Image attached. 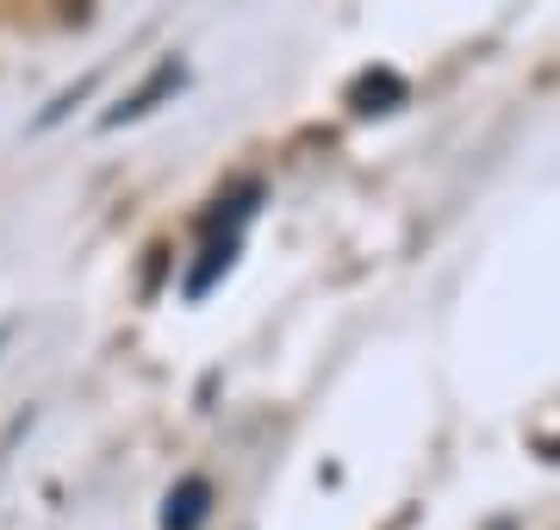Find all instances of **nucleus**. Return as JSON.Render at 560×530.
<instances>
[{
    "mask_svg": "<svg viewBox=\"0 0 560 530\" xmlns=\"http://www.w3.org/2000/svg\"><path fill=\"white\" fill-rule=\"evenodd\" d=\"M180 82H187V69H180L175 57L168 62H156V69H150V76H143V88L138 94H125L119 106H113V113H106V131H119V125H131V119H143V113H156L162 101H168V94H180Z\"/></svg>",
    "mask_w": 560,
    "mask_h": 530,
    "instance_id": "nucleus-1",
    "label": "nucleus"
},
{
    "mask_svg": "<svg viewBox=\"0 0 560 530\" xmlns=\"http://www.w3.org/2000/svg\"><path fill=\"white\" fill-rule=\"evenodd\" d=\"M206 518H212V481H200V474L175 481L162 499V530H200Z\"/></svg>",
    "mask_w": 560,
    "mask_h": 530,
    "instance_id": "nucleus-2",
    "label": "nucleus"
},
{
    "mask_svg": "<svg viewBox=\"0 0 560 530\" xmlns=\"http://www.w3.org/2000/svg\"><path fill=\"white\" fill-rule=\"evenodd\" d=\"M399 101H405V82L393 69H368V76H355V88H349V106H355V113H393Z\"/></svg>",
    "mask_w": 560,
    "mask_h": 530,
    "instance_id": "nucleus-3",
    "label": "nucleus"
},
{
    "mask_svg": "<svg viewBox=\"0 0 560 530\" xmlns=\"http://www.w3.org/2000/svg\"><path fill=\"white\" fill-rule=\"evenodd\" d=\"M237 250H243V238H212V244L200 250V268L187 275V300H206V293H212V281H219V275H231Z\"/></svg>",
    "mask_w": 560,
    "mask_h": 530,
    "instance_id": "nucleus-4",
    "label": "nucleus"
},
{
    "mask_svg": "<svg viewBox=\"0 0 560 530\" xmlns=\"http://www.w3.org/2000/svg\"><path fill=\"white\" fill-rule=\"evenodd\" d=\"M256 206H261V182H243L231 200H219L212 212H206V238H237V224L249 219Z\"/></svg>",
    "mask_w": 560,
    "mask_h": 530,
    "instance_id": "nucleus-5",
    "label": "nucleus"
},
{
    "mask_svg": "<svg viewBox=\"0 0 560 530\" xmlns=\"http://www.w3.org/2000/svg\"><path fill=\"white\" fill-rule=\"evenodd\" d=\"M541 456H548V462H560V437H548V443H541Z\"/></svg>",
    "mask_w": 560,
    "mask_h": 530,
    "instance_id": "nucleus-6",
    "label": "nucleus"
},
{
    "mask_svg": "<svg viewBox=\"0 0 560 530\" xmlns=\"http://www.w3.org/2000/svg\"><path fill=\"white\" fill-rule=\"evenodd\" d=\"M492 530H511V525H492Z\"/></svg>",
    "mask_w": 560,
    "mask_h": 530,
    "instance_id": "nucleus-7",
    "label": "nucleus"
},
{
    "mask_svg": "<svg viewBox=\"0 0 560 530\" xmlns=\"http://www.w3.org/2000/svg\"><path fill=\"white\" fill-rule=\"evenodd\" d=\"M0 337H7V331H0Z\"/></svg>",
    "mask_w": 560,
    "mask_h": 530,
    "instance_id": "nucleus-8",
    "label": "nucleus"
}]
</instances>
